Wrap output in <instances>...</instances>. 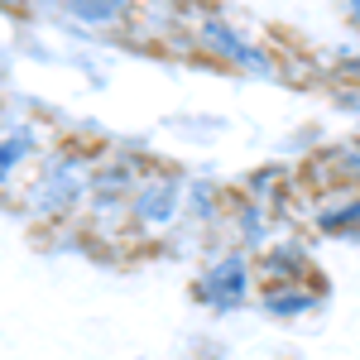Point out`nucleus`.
Segmentation results:
<instances>
[{"instance_id":"nucleus-8","label":"nucleus","mask_w":360,"mask_h":360,"mask_svg":"<svg viewBox=\"0 0 360 360\" xmlns=\"http://www.w3.org/2000/svg\"><path fill=\"white\" fill-rule=\"evenodd\" d=\"M274 207L264 197H250V193H236L231 197V231H236V245L259 255V250L274 240Z\"/></svg>"},{"instance_id":"nucleus-2","label":"nucleus","mask_w":360,"mask_h":360,"mask_svg":"<svg viewBox=\"0 0 360 360\" xmlns=\"http://www.w3.org/2000/svg\"><path fill=\"white\" fill-rule=\"evenodd\" d=\"M188 221V173L149 164L130 193V240H164Z\"/></svg>"},{"instance_id":"nucleus-7","label":"nucleus","mask_w":360,"mask_h":360,"mask_svg":"<svg viewBox=\"0 0 360 360\" xmlns=\"http://www.w3.org/2000/svg\"><path fill=\"white\" fill-rule=\"evenodd\" d=\"M322 298H327L322 283H259L255 307H259L264 317H274V322H298L307 312H317Z\"/></svg>"},{"instance_id":"nucleus-4","label":"nucleus","mask_w":360,"mask_h":360,"mask_svg":"<svg viewBox=\"0 0 360 360\" xmlns=\"http://www.w3.org/2000/svg\"><path fill=\"white\" fill-rule=\"evenodd\" d=\"M197 44L212 58L231 63L236 72H255V77H274L278 72L274 53H269L264 44H255L245 29H236L226 15H202V20H197Z\"/></svg>"},{"instance_id":"nucleus-1","label":"nucleus","mask_w":360,"mask_h":360,"mask_svg":"<svg viewBox=\"0 0 360 360\" xmlns=\"http://www.w3.org/2000/svg\"><path fill=\"white\" fill-rule=\"evenodd\" d=\"M101 154H86L77 144H53L34 173L20 183V212L29 226H63L77 212H86L91 188H96Z\"/></svg>"},{"instance_id":"nucleus-10","label":"nucleus","mask_w":360,"mask_h":360,"mask_svg":"<svg viewBox=\"0 0 360 360\" xmlns=\"http://www.w3.org/2000/svg\"><path fill=\"white\" fill-rule=\"evenodd\" d=\"M312 231L317 236H336V240H356L360 236V188L322 197L312 207Z\"/></svg>"},{"instance_id":"nucleus-5","label":"nucleus","mask_w":360,"mask_h":360,"mask_svg":"<svg viewBox=\"0 0 360 360\" xmlns=\"http://www.w3.org/2000/svg\"><path fill=\"white\" fill-rule=\"evenodd\" d=\"M259 283H312V245L303 236H274L269 245L255 255Z\"/></svg>"},{"instance_id":"nucleus-11","label":"nucleus","mask_w":360,"mask_h":360,"mask_svg":"<svg viewBox=\"0 0 360 360\" xmlns=\"http://www.w3.org/2000/svg\"><path fill=\"white\" fill-rule=\"evenodd\" d=\"M231 217V197L217 178H188V221L193 226H217Z\"/></svg>"},{"instance_id":"nucleus-9","label":"nucleus","mask_w":360,"mask_h":360,"mask_svg":"<svg viewBox=\"0 0 360 360\" xmlns=\"http://www.w3.org/2000/svg\"><path fill=\"white\" fill-rule=\"evenodd\" d=\"M307 178L322 188H336V193H346V188H360V139H336L327 144L317 159H307Z\"/></svg>"},{"instance_id":"nucleus-6","label":"nucleus","mask_w":360,"mask_h":360,"mask_svg":"<svg viewBox=\"0 0 360 360\" xmlns=\"http://www.w3.org/2000/svg\"><path fill=\"white\" fill-rule=\"evenodd\" d=\"M49 149H44V130H39V120H10L5 125V139H0V178H5V188L15 183V173H34V164L44 159Z\"/></svg>"},{"instance_id":"nucleus-12","label":"nucleus","mask_w":360,"mask_h":360,"mask_svg":"<svg viewBox=\"0 0 360 360\" xmlns=\"http://www.w3.org/2000/svg\"><path fill=\"white\" fill-rule=\"evenodd\" d=\"M68 15L77 25H91V29H115L130 20V5H120V0H72Z\"/></svg>"},{"instance_id":"nucleus-3","label":"nucleus","mask_w":360,"mask_h":360,"mask_svg":"<svg viewBox=\"0 0 360 360\" xmlns=\"http://www.w3.org/2000/svg\"><path fill=\"white\" fill-rule=\"evenodd\" d=\"M193 298L207 307V312H217V317L240 312L250 298H259V269H255V255L240 250V245L217 250V255L193 274Z\"/></svg>"}]
</instances>
